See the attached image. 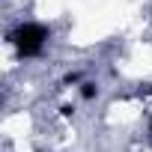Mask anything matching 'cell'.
I'll use <instances>...</instances> for the list:
<instances>
[{
	"label": "cell",
	"mask_w": 152,
	"mask_h": 152,
	"mask_svg": "<svg viewBox=\"0 0 152 152\" xmlns=\"http://www.w3.org/2000/svg\"><path fill=\"white\" fill-rule=\"evenodd\" d=\"M149 131H152V119H149Z\"/></svg>",
	"instance_id": "obj_3"
},
{
	"label": "cell",
	"mask_w": 152,
	"mask_h": 152,
	"mask_svg": "<svg viewBox=\"0 0 152 152\" xmlns=\"http://www.w3.org/2000/svg\"><path fill=\"white\" fill-rule=\"evenodd\" d=\"M9 42L15 45V51L21 57H39L45 51V45H48V27L36 24V21H27V24H21V27L12 30Z\"/></svg>",
	"instance_id": "obj_1"
},
{
	"label": "cell",
	"mask_w": 152,
	"mask_h": 152,
	"mask_svg": "<svg viewBox=\"0 0 152 152\" xmlns=\"http://www.w3.org/2000/svg\"><path fill=\"white\" fill-rule=\"evenodd\" d=\"M81 96H84V99H93V96H96V87H93V84H84Z\"/></svg>",
	"instance_id": "obj_2"
}]
</instances>
